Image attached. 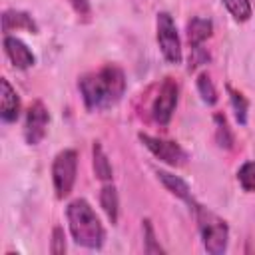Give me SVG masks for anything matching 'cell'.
Returning a JSON list of instances; mask_svg holds the SVG:
<instances>
[{
    "label": "cell",
    "mask_w": 255,
    "mask_h": 255,
    "mask_svg": "<svg viewBox=\"0 0 255 255\" xmlns=\"http://www.w3.org/2000/svg\"><path fill=\"white\" fill-rule=\"evenodd\" d=\"M157 175V179L173 193V195H177L179 199H183V201H187L189 205H193L195 201H193V197H191V191H189V185L181 179V177H177V175H171V173H167V171H157L155 173Z\"/></svg>",
    "instance_id": "12"
},
{
    "label": "cell",
    "mask_w": 255,
    "mask_h": 255,
    "mask_svg": "<svg viewBox=\"0 0 255 255\" xmlns=\"http://www.w3.org/2000/svg\"><path fill=\"white\" fill-rule=\"evenodd\" d=\"M100 203L108 215V219L112 223L118 221V211H120V199H118V191L114 185H104L100 191Z\"/></svg>",
    "instance_id": "14"
},
{
    "label": "cell",
    "mask_w": 255,
    "mask_h": 255,
    "mask_svg": "<svg viewBox=\"0 0 255 255\" xmlns=\"http://www.w3.org/2000/svg\"><path fill=\"white\" fill-rule=\"evenodd\" d=\"M207 60H209V54L201 46H193L191 48V56H189V70H195L197 66L205 64Z\"/></svg>",
    "instance_id": "23"
},
{
    "label": "cell",
    "mask_w": 255,
    "mask_h": 255,
    "mask_svg": "<svg viewBox=\"0 0 255 255\" xmlns=\"http://www.w3.org/2000/svg\"><path fill=\"white\" fill-rule=\"evenodd\" d=\"M76 167H78V153L74 149H64L56 155L52 163V179L56 187V195L64 199L76 181Z\"/></svg>",
    "instance_id": "4"
},
{
    "label": "cell",
    "mask_w": 255,
    "mask_h": 255,
    "mask_svg": "<svg viewBox=\"0 0 255 255\" xmlns=\"http://www.w3.org/2000/svg\"><path fill=\"white\" fill-rule=\"evenodd\" d=\"M197 90H199L201 100L205 104L213 106L217 102V92H215V86H213V82H211V78H209L207 72H201L199 74V78H197Z\"/></svg>",
    "instance_id": "16"
},
{
    "label": "cell",
    "mask_w": 255,
    "mask_h": 255,
    "mask_svg": "<svg viewBox=\"0 0 255 255\" xmlns=\"http://www.w3.org/2000/svg\"><path fill=\"white\" fill-rule=\"evenodd\" d=\"M92 151H94V171H96V175L102 181L112 179V165H110V161H108V157H106V153L102 149V143L100 141H94Z\"/></svg>",
    "instance_id": "15"
},
{
    "label": "cell",
    "mask_w": 255,
    "mask_h": 255,
    "mask_svg": "<svg viewBox=\"0 0 255 255\" xmlns=\"http://www.w3.org/2000/svg\"><path fill=\"white\" fill-rule=\"evenodd\" d=\"M223 4L227 6V10L231 12V16L239 22L249 20L251 16V4L249 0H223Z\"/></svg>",
    "instance_id": "19"
},
{
    "label": "cell",
    "mask_w": 255,
    "mask_h": 255,
    "mask_svg": "<svg viewBox=\"0 0 255 255\" xmlns=\"http://www.w3.org/2000/svg\"><path fill=\"white\" fill-rule=\"evenodd\" d=\"M0 88H2V100H0V116L4 122H14L20 114V98L16 94V90L10 86V82L6 78L0 80Z\"/></svg>",
    "instance_id": "10"
},
{
    "label": "cell",
    "mask_w": 255,
    "mask_h": 255,
    "mask_svg": "<svg viewBox=\"0 0 255 255\" xmlns=\"http://www.w3.org/2000/svg\"><path fill=\"white\" fill-rule=\"evenodd\" d=\"M139 141L161 161H165L167 165H183L187 159V153L181 149L179 143L169 141V139H159V137H151L147 133H139Z\"/></svg>",
    "instance_id": "6"
},
{
    "label": "cell",
    "mask_w": 255,
    "mask_h": 255,
    "mask_svg": "<svg viewBox=\"0 0 255 255\" xmlns=\"http://www.w3.org/2000/svg\"><path fill=\"white\" fill-rule=\"evenodd\" d=\"M50 251H52L54 255H60V253L66 251V237H64V229H62V227H54V231H52V247H50Z\"/></svg>",
    "instance_id": "22"
},
{
    "label": "cell",
    "mask_w": 255,
    "mask_h": 255,
    "mask_svg": "<svg viewBox=\"0 0 255 255\" xmlns=\"http://www.w3.org/2000/svg\"><path fill=\"white\" fill-rule=\"evenodd\" d=\"M78 88L82 92L86 108L100 110V108H108V106L116 104L124 96L126 78L118 66L108 64L106 68H102L96 74L82 76L78 82Z\"/></svg>",
    "instance_id": "1"
},
{
    "label": "cell",
    "mask_w": 255,
    "mask_h": 255,
    "mask_svg": "<svg viewBox=\"0 0 255 255\" xmlns=\"http://www.w3.org/2000/svg\"><path fill=\"white\" fill-rule=\"evenodd\" d=\"M175 104H177V84L171 78H165L161 88H159V94L153 102V110H151L153 120L161 126H167L171 116H173Z\"/></svg>",
    "instance_id": "7"
},
{
    "label": "cell",
    "mask_w": 255,
    "mask_h": 255,
    "mask_svg": "<svg viewBox=\"0 0 255 255\" xmlns=\"http://www.w3.org/2000/svg\"><path fill=\"white\" fill-rule=\"evenodd\" d=\"M18 28H24V30H30V32H38V24L32 20L30 14L26 12H20V10H6L2 14V30L8 34L12 30H18Z\"/></svg>",
    "instance_id": "11"
},
{
    "label": "cell",
    "mask_w": 255,
    "mask_h": 255,
    "mask_svg": "<svg viewBox=\"0 0 255 255\" xmlns=\"http://www.w3.org/2000/svg\"><path fill=\"white\" fill-rule=\"evenodd\" d=\"M227 92H229L231 106H233V110H235V118H237V122H239L241 126H245V124H247V108H249L247 100H245L237 90H233L231 86H227Z\"/></svg>",
    "instance_id": "17"
},
{
    "label": "cell",
    "mask_w": 255,
    "mask_h": 255,
    "mask_svg": "<svg viewBox=\"0 0 255 255\" xmlns=\"http://www.w3.org/2000/svg\"><path fill=\"white\" fill-rule=\"evenodd\" d=\"M66 217H68L70 233L78 245L88 249H100L104 245L106 239L104 227L86 199H74L66 209Z\"/></svg>",
    "instance_id": "2"
},
{
    "label": "cell",
    "mask_w": 255,
    "mask_h": 255,
    "mask_svg": "<svg viewBox=\"0 0 255 255\" xmlns=\"http://www.w3.org/2000/svg\"><path fill=\"white\" fill-rule=\"evenodd\" d=\"M211 30H213L211 20H207V18H191L189 24H187V38H189L191 48L193 46H201V42L211 36Z\"/></svg>",
    "instance_id": "13"
},
{
    "label": "cell",
    "mask_w": 255,
    "mask_h": 255,
    "mask_svg": "<svg viewBox=\"0 0 255 255\" xmlns=\"http://www.w3.org/2000/svg\"><path fill=\"white\" fill-rule=\"evenodd\" d=\"M237 179L245 191H255V161H247L239 167Z\"/></svg>",
    "instance_id": "20"
},
{
    "label": "cell",
    "mask_w": 255,
    "mask_h": 255,
    "mask_svg": "<svg viewBox=\"0 0 255 255\" xmlns=\"http://www.w3.org/2000/svg\"><path fill=\"white\" fill-rule=\"evenodd\" d=\"M157 44L163 54V58L169 64H179L181 62V44L179 36L173 24V18L167 12L157 14Z\"/></svg>",
    "instance_id": "5"
},
{
    "label": "cell",
    "mask_w": 255,
    "mask_h": 255,
    "mask_svg": "<svg viewBox=\"0 0 255 255\" xmlns=\"http://www.w3.org/2000/svg\"><path fill=\"white\" fill-rule=\"evenodd\" d=\"M213 120H215V139H217V143L221 147H225V149H231L233 147V135H231V131L227 128L225 118L217 114Z\"/></svg>",
    "instance_id": "18"
},
{
    "label": "cell",
    "mask_w": 255,
    "mask_h": 255,
    "mask_svg": "<svg viewBox=\"0 0 255 255\" xmlns=\"http://www.w3.org/2000/svg\"><path fill=\"white\" fill-rule=\"evenodd\" d=\"M143 231H145V251L147 253H163V249L155 243V235H153V229H151V221L149 219L143 221Z\"/></svg>",
    "instance_id": "21"
},
{
    "label": "cell",
    "mask_w": 255,
    "mask_h": 255,
    "mask_svg": "<svg viewBox=\"0 0 255 255\" xmlns=\"http://www.w3.org/2000/svg\"><path fill=\"white\" fill-rule=\"evenodd\" d=\"M193 211L197 217V225H199L205 251L211 255H221L227 249V239H229L227 223L199 203H193Z\"/></svg>",
    "instance_id": "3"
},
{
    "label": "cell",
    "mask_w": 255,
    "mask_h": 255,
    "mask_svg": "<svg viewBox=\"0 0 255 255\" xmlns=\"http://www.w3.org/2000/svg\"><path fill=\"white\" fill-rule=\"evenodd\" d=\"M48 110L42 102H34L26 114V126H24V137L30 145H36L44 139L46 129H48Z\"/></svg>",
    "instance_id": "8"
},
{
    "label": "cell",
    "mask_w": 255,
    "mask_h": 255,
    "mask_svg": "<svg viewBox=\"0 0 255 255\" xmlns=\"http://www.w3.org/2000/svg\"><path fill=\"white\" fill-rule=\"evenodd\" d=\"M4 50L10 58V62L20 68V70H26L34 64V54L30 52V48L20 40V38H14V36H6L4 38Z\"/></svg>",
    "instance_id": "9"
},
{
    "label": "cell",
    "mask_w": 255,
    "mask_h": 255,
    "mask_svg": "<svg viewBox=\"0 0 255 255\" xmlns=\"http://www.w3.org/2000/svg\"><path fill=\"white\" fill-rule=\"evenodd\" d=\"M72 4V8L80 14V16H90V2L88 0H68Z\"/></svg>",
    "instance_id": "24"
}]
</instances>
